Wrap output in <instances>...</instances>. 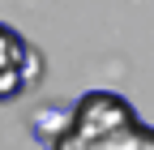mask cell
Wrapping results in <instances>:
<instances>
[{
    "label": "cell",
    "mask_w": 154,
    "mask_h": 150,
    "mask_svg": "<svg viewBox=\"0 0 154 150\" xmlns=\"http://www.w3.org/2000/svg\"><path fill=\"white\" fill-rule=\"evenodd\" d=\"M128 120H137V111H133V103L124 95H116V90H86V95L73 103L69 133L90 142V137H103V133H111V129H120Z\"/></svg>",
    "instance_id": "cell-1"
},
{
    "label": "cell",
    "mask_w": 154,
    "mask_h": 150,
    "mask_svg": "<svg viewBox=\"0 0 154 150\" xmlns=\"http://www.w3.org/2000/svg\"><path fill=\"white\" fill-rule=\"evenodd\" d=\"M26 39L17 30H9L0 22V103H9L17 95H26V73H22V60H26Z\"/></svg>",
    "instance_id": "cell-2"
},
{
    "label": "cell",
    "mask_w": 154,
    "mask_h": 150,
    "mask_svg": "<svg viewBox=\"0 0 154 150\" xmlns=\"http://www.w3.org/2000/svg\"><path fill=\"white\" fill-rule=\"evenodd\" d=\"M77 137V133H73ZM82 142V137H77ZM82 150H154V124H141V120H128L120 129H111L103 137H90L82 142Z\"/></svg>",
    "instance_id": "cell-3"
},
{
    "label": "cell",
    "mask_w": 154,
    "mask_h": 150,
    "mask_svg": "<svg viewBox=\"0 0 154 150\" xmlns=\"http://www.w3.org/2000/svg\"><path fill=\"white\" fill-rule=\"evenodd\" d=\"M51 150H82V142H77L73 133H64V137H56V142H51Z\"/></svg>",
    "instance_id": "cell-4"
}]
</instances>
